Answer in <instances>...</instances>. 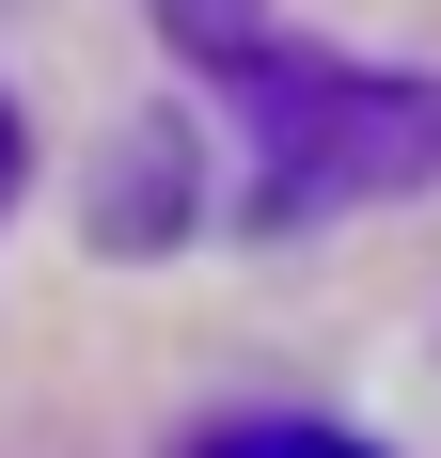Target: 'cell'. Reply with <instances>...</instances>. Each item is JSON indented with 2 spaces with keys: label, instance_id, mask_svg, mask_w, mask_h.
<instances>
[{
  "label": "cell",
  "instance_id": "6da1fadb",
  "mask_svg": "<svg viewBox=\"0 0 441 458\" xmlns=\"http://www.w3.org/2000/svg\"><path fill=\"white\" fill-rule=\"evenodd\" d=\"M237 80H253V222H315V206L441 174V80H347L268 47H237Z\"/></svg>",
  "mask_w": 441,
  "mask_h": 458
},
{
  "label": "cell",
  "instance_id": "7a4b0ae2",
  "mask_svg": "<svg viewBox=\"0 0 441 458\" xmlns=\"http://www.w3.org/2000/svg\"><path fill=\"white\" fill-rule=\"evenodd\" d=\"M189 458H379V443H347V427H220Z\"/></svg>",
  "mask_w": 441,
  "mask_h": 458
},
{
  "label": "cell",
  "instance_id": "3957f363",
  "mask_svg": "<svg viewBox=\"0 0 441 458\" xmlns=\"http://www.w3.org/2000/svg\"><path fill=\"white\" fill-rule=\"evenodd\" d=\"M158 32L205 47V64H237V47H253V0H158Z\"/></svg>",
  "mask_w": 441,
  "mask_h": 458
},
{
  "label": "cell",
  "instance_id": "277c9868",
  "mask_svg": "<svg viewBox=\"0 0 441 458\" xmlns=\"http://www.w3.org/2000/svg\"><path fill=\"white\" fill-rule=\"evenodd\" d=\"M0 174H16V111H0Z\"/></svg>",
  "mask_w": 441,
  "mask_h": 458
}]
</instances>
